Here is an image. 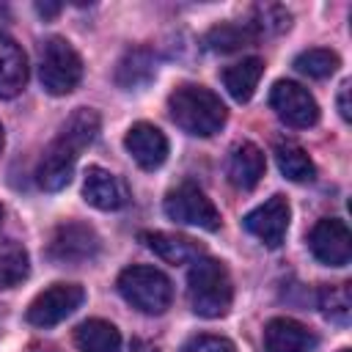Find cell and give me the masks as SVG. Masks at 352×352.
Segmentation results:
<instances>
[{
  "label": "cell",
  "mask_w": 352,
  "mask_h": 352,
  "mask_svg": "<svg viewBox=\"0 0 352 352\" xmlns=\"http://www.w3.org/2000/svg\"><path fill=\"white\" fill-rule=\"evenodd\" d=\"M99 132V113L91 107H77L69 121L60 126L58 138L44 148L38 165H36V182L41 190H63L72 182L77 157L82 154V148H88L94 143Z\"/></svg>",
  "instance_id": "6da1fadb"
},
{
  "label": "cell",
  "mask_w": 352,
  "mask_h": 352,
  "mask_svg": "<svg viewBox=\"0 0 352 352\" xmlns=\"http://www.w3.org/2000/svg\"><path fill=\"white\" fill-rule=\"evenodd\" d=\"M168 113L179 129L198 138H209L226 124V104L220 102V96L192 82L179 85L168 96Z\"/></svg>",
  "instance_id": "7a4b0ae2"
},
{
  "label": "cell",
  "mask_w": 352,
  "mask_h": 352,
  "mask_svg": "<svg viewBox=\"0 0 352 352\" xmlns=\"http://www.w3.org/2000/svg\"><path fill=\"white\" fill-rule=\"evenodd\" d=\"M187 300L198 316L206 319L226 316L234 300V286L226 264L209 256L195 258L187 272Z\"/></svg>",
  "instance_id": "3957f363"
},
{
  "label": "cell",
  "mask_w": 352,
  "mask_h": 352,
  "mask_svg": "<svg viewBox=\"0 0 352 352\" xmlns=\"http://www.w3.org/2000/svg\"><path fill=\"white\" fill-rule=\"evenodd\" d=\"M116 286H118V294L132 308H138L140 314H148V316L165 314L173 302V283L157 267H146V264L126 267L118 275Z\"/></svg>",
  "instance_id": "277c9868"
},
{
  "label": "cell",
  "mask_w": 352,
  "mask_h": 352,
  "mask_svg": "<svg viewBox=\"0 0 352 352\" xmlns=\"http://www.w3.org/2000/svg\"><path fill=\"white\" fill-rule=\"evenodd\" d=\"M38 80L41 88L52 96L72 94L82 80L80 52L60 36H50L38 52Z\"/></svg>",
  "instance_id": "5b68a950"
},
{
  "label": "cell",
  "mask_w": 352,
  "mask_h": 352,
  "mask_svg": "<svg viewBox=\"0 0 352 352\" xmlns=\"http://www.w3.org/2000/svg\"><path fill=\"white\" fill-rule=\"evenodd\" d=\"M165 214L173 223H184V226H198L204 231H217L220 228V212L212 204V198H206V192L190 182L168 190L165 201H162Z\"/></svg>",
  "instance_id": "8992f818"
},
{
  "label": "cell",
  "mask_w": 352,
  "mask_h": 352,
  "mask_svg": "<svg viewBox=\"0 0 352 352\" xmlns=\"http://www.w3.org/2000/svg\"><path fill=\"white\" fill-rule=\"evenodd\" d=\"M85 300L82 286L77 283H52L50 289L38 292L28 305V322L33 327H55L66 316H72Z\"/></svg>",
  "instance_id": "52a82bcc"
},
{
  "label": "cell",
  "mask_w": 352,
  "mask_h": 352,
  "mask_svg": "<svg viewBox=\"0 0 352 352\" xmlns=\"http://www.w3.org/2000/svg\"><path fill=\"white\" fill-rule=\"evenodd\" d=\"M99 253V234L88 223H60L52 231L47 256L55 264H85Z\"/></svg>",
  "instance_id": "ba28073f"
},
{
  "label": "cell",
  "mask_w": 352,
  "mask_h": 352,
  "mask_svg": "<svg viewBox=\"0 0 352 352\" xmlns=\"http://www.w3.org/2000/svg\"><path fill=\"white\" fill-rule=\"evenodd\" d=\"M270 104L275 116L294 129H308L319 121V104L308 94V88H302L300 82L278 80L270 91Z\"/></svg>",
  "instance_id": "9c48e42d"
},
{
  "label": "cell",
  "mask_w": 352,
  "mask_h": 352,
  "mask_svg": "<svg viewBox=\"0 0 352 352\" xmlns=\"http://www.w3.org/2000/svg\"><path fill=\"white\" fill-rule=\"evenodd\" d=\"M308 248L316 261L327 267H346L352 258V236L346 223L338 217H322L308 234Z\"/></svg>",
  "instance_id": "30bf717a"
},
{
  "label": "cell",
  "mask_w": 352,
  "mask_h": 352,
  "mask_svg": "<svg viewBox=\"0 0 352 352\" xmlns=\"http://www.w3.org/2000/svg\"><path fill=\"white\" fill-rule=\"evenodd\" d=\"M289 204L283 195H272L267 198L261 206H256L253 212L245 214V228L267 248H280L283 239H286V231H289Z\"/></svg>",
  "instance_id": "8fae6325"
},
{
  "label": "cell",
  "mask_w": 352,
  "mask_h": 352,
  "mask_svg": "<svg viewBox=\"0 0 352 352\" xmlns=\"http://www.w3.org/2000/svg\"><path fill=\"white\" fill-rule=\"evenodd\" d=\"M82 198L94 206V209H102V212H116L121 206L129 204V187L121 176L99 168V165H91L85 170V179H82Z\"/></svg>",
  "instance_id": "7c38bea8"
},
{
  "label": "cell",
  "mask_w": 352,
  "mask_h": 352,
  "mask_svg": "<svg viewBox=\"0 0 352 352\" xmlns=\"http://www.w3.org/2000/svg\"><path fill=\"white\" fill-rule=\"evenodd\" d=\"M124 146L143 170H157L168 160V138L162 129H157L148 121L132 124L124 138Z\"/></svg>",
  "instance_id": "4fadbf2b"
},
{
  "label": "cell",
  "mask_w": 352,
  "mask_h": 352,
  "mask_svg": "<svg viewBox=\"0 0 352 352\" xmlns=\"http://www.w3.org/2000/svg\"><path fill=\"white\" fill-rule=\"evenodd\" d=\"M319 338L297 319L275 316L264 327V352H314Z\"/></svg>",
  "instance_id": "5bb4252c"
},
{
  "label": "cell",
  "mask_w": 352,
  "mask_h": 352,
  "mask_svg": "<svg viewBox=\"0 0 352 352\" xmlns=\"http://www.w3.org/2000/svg\"><path fill=\"white\" fill-rule=\"evenodd\" d=\"M264 168H267V160H264V151L250 143V140H242L231 148V157H228V182L236 187V190H253L261 176H264Z\"/></svg>",
  "instance_id": "9a60e30c"
},
{
  "label": "cell",
  "mask_w": 352,
  "mask_h": 352,
  "mask_svg": "<svg viewBox=\"0 0 352 352\" xmlns=\"http://www.w3.org/2000/svg\"><path fill=\"white\" fill-rule=\"evenodd\" d=\"M28 85V55L22 47L0 36V99H14Z\"/></svg>",
  "instance_id": "2e32d148"
},
{
  "label": "cell",
  "mask_w": 352,
  "mask_h": 352,
  "mask_svg": "<svg viewBox=\"0 0 352 352\" xmlns=\"http://www.w3.org/2000/svg\"><path fill=\"white\" fill-rule=\"evenodd\" d=\"M157 74V63H154V52L146 47H135L126 50L116 66V85L124 91H138L146 88Z\"/></svg>",
  "instance_id": "e0dca14e"
},
{
  "label": "cell",
  "mask_w": 352,
  "mask_h": 352,
  "mask_svg": "<svg viewBox=\"0 0 352 352\" xmlns=\"http://www.w3.org/2000/svg\"><path fill=\"white\" fill-rule=\"evenodd\" d=\"M140 239L146 242L148 250H154L168 264H187V261H195L204 256V245H198L195 239L182 236V234L151 231V234H140Z\"/></svg>",
  "instance_id": "ac0fdd59"
},
{
  "label": "cell",
  "mask_w": 352,
  "mask_h": 352,
  "mask_svg": "<svg viewBox=\"0 0 352 352\" xmlns=\"http://www.w3.org/2000/svg\"><path fill=\"white\" fill-rule=\"evenodd\" d=\"M74 344L80 352H121V333L104 319H85L74 327Z\"/></svg>",
  "instance_id": "d6986e66"
},
{
  "label": "cell",
  "mask_w": 352,
  "mask_h": 352,
  "mask_svg": "<svg viewBox=\"0 0 352 352\" xmlns=\"http://www.w3.org/2000/svg\"><path fill=\"white\" fill-rule=\"evenodd\" d=\"M261 74H264V60L261 58H242L239 63H234L223 72V85L231 94V99L248 102L256 94Z\"/></svg>",
  "instance_id": "ffe728a7"
},
{
  "label": "cell",
  "mask_w": 352,
  "mask_h": 352,
  "mask_svg": "<svg viewBox=\"0 0 352 352\" xmlns=\"http://www.w3.org/2000/svg\"><path fill=\"white\" fill-rule=\"evenodd\" d=\"M256 30L250 28V22H223V25H214L206 36H204V44L206 50L212 52H236L242 47H250L256 41Z\"/></svg>",
  "instance_id": "44dd1931"
},
{
  "label": "cell",
  "mask_w": 352,
  "mask_h": 352,
  "mask_svg": "<svg viewBox=\"0 0 352 352\" xmlns=\"http://www.w3.org/2000/svg\"><path fill=\"white\" fill-rule=\"evenodd\" d=\"M30 275L28 250L14 239H0V289H14Z\"/></svg>",
  "instance_id": "7402d4cb"
},
{
  "label": "cell",
  "mask_w": 352,
  "mask_h": 352,
  "mask_svg": "<svg viewBox=\"0 0 352 352\" xmlns=\"http://www.w3.org/2000/svg\"><path fill=\"white\" fill-rule=\"evenodd\" d=\"M275 162H278L280 173L292 182H311L316 176V168H314L311 157L294 140H280L275 146Z\"/></svg>",
  "instance_id": "603a6c76"
},
{
  "label": "cell",
  "mask_w": 352,
  "mask_h": 352,
  "mask_svg": "<svg viewBox=\"0 0 352 352\" xmlns=\"http://www.w3.org/2000/svg\"><path fill=\"white\" fill-rule=\"evenodd\" d=\"M319 308L322 316L336 324H349L352 316V292L349 283H327L319 289Z\"/></svg>",
  "instance_id": "cb8c5ba5"
},
{
  "label": "cell",
  "mask_w": 352,
  "mask_h": 352,
  "mask_svg": "<svg viewBox=\"0 0 352 352\" xmlns=\"http://www.w3.org/2000/svg\"><path fill=\"white\" fill-rule=\"evenodd\" d=\"M341 66L338 55L333 50H324V47H314V50H305L294 58V69L311 80H324L330 77L336 69Z\"/></svg>",
  "instance_id": "d4e9b609"
},
{
  "label": "cell",
  "mask_w": 352,
  "mask_h": 352,
  "mask_svg": "<svg viewBox=\"0 0 352 352\" xmlns=\"http://www.w3.org/2000/svg\"><path fill=\"white\" fill-rule=\"evenodd\" d=\"M289 25H292V14L278 3H264V6L253 8L250 28L256 30V36H261V33H283Z\"/></svg>",
  "instance_id": "484cf974"
},
{
  "label": "cell",
  "mask_w": 352,
  "mask_h": 352,
  "mask_svg": "<svg viewBox=\"0 0 352 352\" xmlns=\"http://www.w3.org/2000/svg\"><path fill=\"white\" fill-rule=\"evenodd\" d=\"M182 352H236V346L223 336H195L184 344Z\"/></svg>",
  "instance_id": "4316f807"
},
{
  "label": "cell",
  "mask_w": 352,
  "mask_h": 352,
  "mask_svg": "<svg viewBox=\"0 0 352 352\" xmlns=\"http://www.w3.org/2000/svg\"><path fill=\"white\" fill-rule=\"evenodd\" d=\"M338 113H341L344 121L352 118V113H349V80L341 82V91H338Z\"/></svg>",
  "instance_id": "83f0119b"
},
{
  "label": "cell",
  "mask_w": 352,
  "mask_h": 352,
  "mask_svg": "<svg viewBox=\"0 0 352 352\" xmlns=\"http://www.w3.org/2000/svg\"><path fill=\"white\" fill-rule=\"evenodd\" d=\"M36 8H38V14H44V16H52V14H58V11H60V6H58V3H38Z\"/></svg>",
  "instance_id": "f1b7e54d"
},
{
  "label": "cell",
  "mask_w": 352,
  "mask_h": 352,
  "mask_svg": "<svg viewBox=\"0 0 352 352\" xmlns=\"http://www.w3.org/2000/svg\"><path fill=\"white\" fill-rule=\"evenodd\" d=\"M3 143H6V135H3V124H0V154H3Z\"/></svg>",
  "instance_id": "f546056e"
},
{
  "label": "cell",
  "mask_w": 352,
  "mask_h": 352,
  "mask_svg": "<svg viewBox=\"0 0 352 352\" xmlns=\"http://www.w3.org/2000/svg\"><path fill=\"white\" fill-rule=\"evenodd\" d=\"M0 223H3V206H0Z\"/></svg>",
  "instance_id": "4dcf8cb0"
},
{
  "label": "cell",
  "mask_w": 352,
  "mask_h": 352,
  "mask_svg": "<svg viewBox=\"0 0 352 352\" xmlns=\"http://www.w3.org/2000/svg\"><path fill=\"white\" fill-rule=\"evenodd\" d=\"M338 352H349V349H338Z\"/></svg>",
  "instance_id": "1f68e13d"
}]
</instances>
